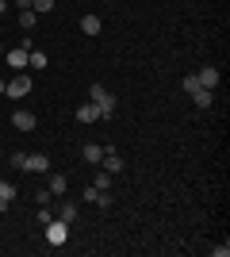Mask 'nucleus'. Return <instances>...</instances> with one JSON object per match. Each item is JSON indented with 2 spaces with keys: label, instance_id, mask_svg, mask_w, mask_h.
Here are the masks:
<instances>
[{
  "label": "nucleus",
  "instance_id": "obj_1",
  "mask_svg": "<svg viewBox=\"0 0 230 257\" xmlns=\"http://www.w3.org/2000/svg\"><path fill=\"white\" fill-rule=\"evenodd\" d=\"M88 104H96L100 119H111V115H115V107H119V100L111 96L108 88H100V85H92V88H88Z\"/></svg>",
  "mask_w": 230,
  "mask_h": 257
},
{
  "label": "nucleus",
  "instance_id": "obj_2",
  "mask_svg": "<svg viewBox=\"0 0 230 257\" xmlns=\"http://www.w3.org/2000/svg\"><path fill=\"white\" fill-rule=\"evenodd\" d=\"M43 234L50 246H66V238H69V223H62V219H50V223L43 226Z\"/></svg>",
  "mask_w": 230,
  "mask_h": 257
},
{
  "label": "nucleus",
  "instance_id": "obj_3",
  "mask_svg": "<svg viewBox=\"0 0 230 257\" xmlns=\"http://www.w3.org/2000/svg\"><path fill=\"white\" fill-rule=\"evenodd\" d=\"M27 92H31V77H27V73L12 77V81H8V88H4V96H12V100H23Z\"/></svg>",
  "mask_w": 230,
  "mask_h": 257
},
{
  "label": "nucleus",
  "instance_id": "obj_4",
  "mask_svg": "<svg viewBox=\"0 0 230 257\" xmlns=\"http://www.w3.org/2000/svg\"><path fill=\"white\" fill-rule=\"evenodd\" d=\"M23 169L27 173H50V158H46V154H27Z\"/></svg>",
  "mask_w": 230,
  "mask_h": 257
},
{
  "label": "nucleus",
  "instance_id": "obj_5",
  "mask_svg": "<svg viewBox=\"0 0 230 257\" xmlns=\"http://www.w3.org/2000/svg\"><path fill=\"white\" fill-rule=\"evenodd\" d=\"M100 161H104V173H111V177L123 169V158L115 154V146H104V158H100Z\"/></svg>",
  "mask_w": 230,
  "mask_h": 257
},
{
  "label": "nucleus",
  "instance_id": "obj_6",
  "mask_svg": "<svg viewBox=\"0 0 230 257\" xmlns=\"http://www.w3.org/2000/svg\"><path fill=\"white\" fill-rule=\"evenodd\" d=\"M196 81H199L203 88H211V92H215V88H219V69H215V65H203V69L196 73Z\"/></svg>",
  "mask_w": 230,
  "mask_h": 257
},
{
  "label": "nucleus",
  "instance_id": "obj_7",
  "mask_svg": "<svg viewBox=\"0 0 230 257\" xmlns=\"http://www.w3.org/2000/svg\"><path fill=\"white\" fill-rule=\"evenodd\" d=\"M4 58L12 69H27V46H12V50H4Z\"/></svg>",
  "mask_w": 230,
  "mask_h": 257
},
{
  "label": "nucleus",
  "instance_id": "obj_8",
  "mask_svg": "<svg viewBox=\"0 0 230 257\" xmlns=\"http://www.w3.org/2000/svg\"><path fill=\"white\" fill-rule=\"evenodd\" d=\"M12 123H16V131H35V123H39V119H35V111H27V107H20V111L12 115Z\"/></svg>",
  "mask_w": 230,
  "mask_h": 257
},
{
  "label": "nucleus",
  "instance_id": "obj_9",
  "mask_svg": "<svg viewBox=\"0 0 230 257\" xmlns=\"http://www.w3.org/2000/svg\"><path fill=\"white\" fill-rule=\"evenodd\" d=\"M77 215H81V207H77L73 200H66V204H62V207L54 211V219H62V223H69V226H73V219H77Z\"/></svg>",
  "mask_w": 230,
  "mask_h": 257
},
{
  "label": "nucleus",
  "instance_id": "obj_10",
  "mask_svg": "<svg viewBox=\"0 0 230 257\" xmlns=\"http://www.w3.org/2000/svg\"><path fill=\"white\" fill-rule=\"evenodd\" d=\"M46 188L54 196H66V188H69V181L62 177V173H46Z\"/></svg>",
  "mask_w": 230,
  "mask_h": 257
},
{
  "label": "nucleus",
  "instance_id": "obj_11",
  "mask_svg": "<svg viewBox=\"0 0 230 257\" xmlns=\"http://www.w3.org/2000/svg\"><path fill=\"white\" fill-rule=\"evenodd\" d=\"M77 123H85V127H88V123H100L96 104H81V107H77Z\"/></svg>",
  "mask_w": 230,
  "mask_h": 257
},
{
  "label": "nucleus",
  "instance_id": "obj_12",
  "mask_svg": "<svg viewBox=\"0 0 230 257\" xmlns=\"http://www.w3.org/2000/svg\"><path fill=\"white\" fill-rule=\"evenodd\" d=\"M27 65H31V69H39V73H43L46 65H50V58H46L43 50H35V46H31V50H27Z\"/></svg>",
  "mask_w": 230,
  "mask_h": 257
},
{
  "label": "nucleus",
  "instance_id": "obj_13",
  "mask_svg": "<svg viewBox=\"0 0 230 257\" xmlns=\"http://www.w3.org/2000/svg\"><path fill=\"white\" fill-rule=\"evenodd\" d=\"M81 158H85L88 165H100V158H104V146H96V142H88L85 150H81Z\"/></svg>",
  "mask_w": 230,
  "mask_h": 257
},
{
  "label": "nucleus",
  "instance_id": "obj_14",
  "mask_svg": "<svg viewBox=\"0 0 230 257\" xmlns=\"http://www.w3.org/2000/svg\"><path fill=\"white\" fill-rule=\"evenodd\" d=\"M16 200V184H8V181H0V211H8V204Z\"/></svg>",
  "mask_w": 230,
  "mask_h": 257
},
{
  "label": "nucleus",
  "instance_id": "obj_15",
  "mask_svg": "<svg viewBox=\"0 0 230 257\" xmlns=\"http://www.w3.org/2000/svg\"><path fill=\"white\" fill-rule=\"evenodd\" d=\"M81 31H85V35H100V16H92V12L81 16Z\"/></svg>",
  "mask_w": 230,
  "mask_h": 257
},
{
  "label": "nucleus",
  "instance_id": "obj_16",
  "mask_svg": "<svg viewBox=\"0 0 230 257\" xmlns=\"http://www.w3.org/2000/svg\"><path fill=\"white\" fill-rule=\"evenodd\" d=\"M192 104L196 107H211V88H196V92H192Z\"/></svg>",
  "mask_w": 230,
  "mask_h": 257
},
{
  "label": "nucleus",
  "instance_id": "obj_17",
  "mask_svg": "<svg viewBox=\"0 0 230 257\" xmlns=\"http://www.w3.org/2000/svg\"><path fill=\"white\" fill-rule=\"evenodd\" d=\"M54 4L58 0H31V12L35 16H46V12H54Z\"/></svg>",
  "mask_w": 230,
  "mask_h": 257
},
{
  "label": "nucleus",
  "instance_id": "obj_18",
  "mask_svg": "<svg viewBox=\"0 0 230 257\" xmlns=\"http://www.w3.org/2000/svg\"><path fill=\"white\" fill-rule=\"evenodd\" d=\"M35 20H39V16H35L31 8H23V12H20V27H23V31H31V27H35Z\"/></svg>",
  "mask_w": 230,
  "mask_h": 257
},
{
  "label": "nucleus",
  "instance_id": "obj_19",
  "mask_svg": "<svg viewBox=\"0 0 230 257\" xmlns=\"http://www.w3.org/2000/svg\"><path fill=\"white\" fill-rule=\"evenodd\" d=\"M23 161H27V154H23V150H12L8 154V165H12V169H23Z\"/></svg>",
  "mask_w": 230,
  "mask_h": 257
},
{
  "label": "nucleus",
  "instance_id": "obj_20",
  "mask_svg": "<svg viewBox=\"0 0 230 257\" xmlns=\"http://www.w3.org/2000/svg\"><path fill=\"white\" fill-rule=\"evenodd\" d=\"M96 196H100V188H96V184H88L85 192H81V200H85V204H96Z\"/></svg>",
  "mask_w": 230,
  "mask_h": 257
},
{
  "label": "nucleus",
  "instance_id": "obj_21",
  "mask_svg": "<svg viewBox=\"0 0 230 257\" xmlns=\"http://www.w3.org/2000/svg\"><path fill=\"white\" fill-rule=\"evenodd\" d=\"M92 184H96L100 192H108V188H111V173H100V177H96V181H92Z\"/></svg>",
  "mask_w": 230,
  "mask_h": 257
},
{
  "label": "nucleus",
  "instance_id": "obj_22",
  "mask_svg": "<svg viewBox=\"0 0 230 257\" xmlns=\"http://www.w3.org/2000/svg\"><path fill=\"white\" fill-rule=\"evenodd\" d=\"M50 219H54V211H46V204H39V226H46Z\"/></svg>",
  "mask_w": 230,
  "mask_h": 257
},
{
  "label": "nucleus",
  "instance_id": "obj_23",
  "mask_svg": "<svg viewBox=\"0 0 230 257\" xmlns=\"http://www.w3.org/2000/svg\"><path fill=\"white\" fill-rule=\"evenodd\" d=\"M35 200H39V204H50V200H54V192H50V188H39V192H35Z\"/></svg>",
  "mask_w": 230,
  "mask_h": 257
},
{
  "label": "nucleus",
  "instance_id": "obj_24",
  "mask_svg": "<svg viewBox=\"0 0 230 257\" xmlns=\"http://www.w3.org/2000/svg\"><path fill=\"white\" fill-rule=\"evenodd\" d=\"M4 12H8V0H0V16H4Z\"/></svg>",
  "mask_w": 230,
  "mask_h": 257
},
{
  "label": "nucleus",
  "instance_id": "obj_25",
  "mask_svg": "<svg viewBox=\"0 0 230 257\" xmlns=\"http://www.w3.org/2000/svg\"><path fill=\"white\" fill-rule=\"evenodd\" d=\"M4 88H8V81H0V96H4Z\"/></svg>",
  "mask_w": 230,
  "mask_h": 257
},
{
  "label": "nucleus",
  "instance_id": "obj_26",
  "mask_svg": "<svg viewBox=\"0 0 230 257\" xmlns=\"http://www.w3.org/2000/svg\"><path fill=\"white\" fill-rule=\"evenodd\" d=\"M0 54H4V43H0Z\"/></svg>",
  "mask_w": 230,
  "mask_h": 257
},
{
  "label": "nucleus",
  "instance_id": "obj_27",
  "mask_svg": "<svg viewBox=\"0 0 230 257\" xmlns=\"http://www.w3.org/2000/svg\"><path fill=\"white\" fill-rule=\"evenodd\" d=\"M0 146H4V139H0Z\"/></svg>",
  "mask_w": 230,
  "mask_h": 257
}]
</instances>
